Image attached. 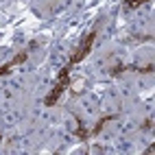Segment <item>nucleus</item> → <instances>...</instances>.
<instances>
[{
	"label": "nucleus",
	"instance_id": "1",
	"mask_svg": "<svg viewBox=\"0 0 155 155\" xmlns=\"http://www.w3.org/2000/svg\"><path fill=\"white\" fill-rule=\"evenodd\" d=\"M70 70H72V66H68V64L59 70V74H57V81H55L53 90H50L48 94H46V98H44V105H46V107H53L55 103L59 101V96L70 87Z\"/></svg>",
	"mask_w": 155,
	"mask_h": 155
},
{
	"label": "nucleus",
	"instance_id": "9",
	"mask_svg": "<svg viewBox=\"0 0 155 155\" xmlns=\"http://www.w3.org/2000/svg\"><path fill=\"white\" fill-rule=\"evenodd\" d=\"M140 129H142V131H151V129H153V118H147V120L140 125Z\"/></svg>",
	"mask_w": 155,
	"mask_h": 155
},
{
	"label": "nucleus",
	"instance_id": "4",
	"mask_svg": "<svg viewBox=\"0 0 155 155\" xmlns=\"http://www.w3.org/2000/svg\"><path fill=\"white\" fill-rule=\"evenodd\" d=\"M118 116L116 114H109V116H103V118H98L96 120V125H94V129L90 131V138H96V136H101V131H103V127L107 125V122H111V120H116Z\"/></svg>",
	"mask_w": 155,
	"mask_h": 155
},
{
	"label": "nucleus",
	"instance_id": "6",
	"mask_svg": "<svg viewBox=\"0 0 155 155\" xmlns=\"http://www.w3.org/2000/svg\"><path fill=\"white\" fill-rule=\"evenodd\" d=\"M149 0H125L122 2V9L125 11H131V9H138V7H142V5H147Z\"/></svg>",
	"mask_w": 155,
	"mask_h": 155
},
{
	"label": "nucleus",
	"instance_id": "2",
	"mask_svg": "<svg viewBox=\"0 0 155 155\" xmlns=\"http://www.w3.org/2000/svg\"><path fill=\"white\" fill-rule=\"evenodd\" d=\"M96 35H98V26H94L90 31V33L81 39V44L77 46V50L72 53V57H70V61H68V66H74V64H81L87 55H90V50H92V44H94V39H96Z\"/></svg>",
	"mask_w": 155,
	"mask_h": 155
},
{
	"label": "nucleus",
	"instance_id": "5",
	"mask_svg": "<svg viewBox=\"0 0 155 155\" xmlns=\"http://www.w3.org/2000/svg\"><path fill=\"white\" fill-rule=\"evenodd\" d=\"M74 120H77V129L72 131V136H77L79 140H83V142H87V140H90V131H87V127H85V122L81 120L79 116H74Z\"/></svg>",
	"mask_w": 155,
	"mask_h": 155
},
{
	"label": "nucleus",
	"instance_id": "10",
	"mask_svg": "<svg viewBox=\"0 0 155 155\" xmlns=\"http://www.w3.org/2000/svg\"><path fill=\"white\" fill-rule=\"evenodd\" d=\"M0 140H2V133H0Z\"/></svg>",
	"mask_w": 155,
	"mask_h": 155
},
{
	"label": "nucleus",
	"instance_id": "7",
	"mask_svg": "<svg viewBox=\"0 0 155 155\" xmlns=\"http://www.w3.org/2000/svg\"><path fill=\"white\" fill-rule=\"evenodd\" d=\"M125 70H129V66H125L122 61H118V64H114V66L109 68V74H111V77H120Z\"/></svg>",
	"mask_w": 155,
	"mask_h": 155
},
{
	"label": "nucleus",
	"instance_id": "3",
	"mask_svg": "<svg viewBox=\"0 0 155 155\" xmlns=\"http://www.w3.org/2000/svg\"><path fill=\"white\" fill-rule=\"evenodd\" d=\"M26 59H28V53H18L13 59H9L7 64H2V66H0V77H7L9 72H11V68H13V66H20V64H24Z\"/></svg>",
	"mask_w": 155,
	"mask_h": 155
},
{
	"label": "nucleus",
	"instance_id": "8",
	"mask_svg": "<svg viewBox=\"0 0 155 155\" xmlns=\"http://www.w3.org/2000/svg\"><path fill=\"white\" fill-rule=\"evenodd\" d=\"M129 70H136V72H140V74H149V72L155 70V66L153 64H149V66H129Z\"/></svg>",
	"mask_w": 155,
	"mask_h": 155
}]
</instances>
